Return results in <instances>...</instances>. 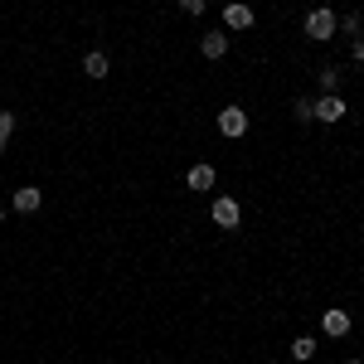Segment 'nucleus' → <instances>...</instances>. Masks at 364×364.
I'll return each mask as SVG.
<instances>
[{"mask_svg":"<svg viewBox=\"0 0 364 364\" xmlns=\"http://www.w3.org/2000/svg\"><path fill=\"white\" fill-rule=\"evenodd\" d=\"M336 29H340V20L321 5V10H311L306 15V39L311 44H326V39H336Z\"/></svg>","mask_w":364,"mask_h":364,"instance_id":"1","label":"nucleus"},{"mask_svg":"<svg viewBox=\"0 0 364 364\" xmlns=\"http://www.w3.org/2000/svg\"><path fill=\"white\" fill-rule=\"evenodd\" d=\"M345 112H350V102H345L340 92H321V97H311V117H316V122H340Z\"/></svg>","mask_w":364,"mask_h":364,"instance_id":"2","label":"nucleus"},{"mask_svg":"<svg viewBox=\"0 0 364 364\" xmlns=\"http://www.w3.org/2000/svg\"><path fill=\"white\" fill-rule=\"evenodd\" d=\"M209 219L219 228H238V219H243V209H238V199L233 195H219L214 204H209Z\"/></svg>","mask_w":364,"mask_h":364,"instance_id":"3","label":"nucleus"},{"mask_svg":"<svg viewBox=\"0 0 364 364\" xmlns=\"http://www.w3.org/2000/svg\"><path fill=\"white\" fill-rule=\"evenodd\" d=\"M219 132H224L228 141L248 136V112H243V107H219Z\"/></svg>","mask_w":364,"mask_h":364,"instance_id":"4","label":"nucleus"},{"mask_svg":"<svg viewBox=\"0 0 364 364\" xmlns=\"http://www.w3.org/2000/svg\"><path fill=\"white\" fill-rule=\"evenodd\" d=\"M252 5H243V0H228L224 5V29H252Z\"/></svg>","mask_w":364,"mask_h":364,"instance_id":"5","label":"nucleus"},{"mask_svg":"<svg viewBox=\"0 0 364 364\" xmlns=\"http://www.w3.org/2000/svg\"><path fill=\"white\" fill-rule=\"evenodd\" d=\"M214 180H219V170L209 166V161H199V166H190V175H185V185H190L195 195H204V190H214Z\"/></svg>","mask_w":364,"mask_h":364,"instance_id":"6","label":"nucleus"},{"mask_svg":"<svg viewBox=\"0 0 364 364\" xmlns=\"http://www.w3.org/2000/svg\"><path fill=\"white\" fill-rule=\"evenodd\" d=\"M321 331H326V336H350V311L331 306L326 316H321Z\"/></svg>","mask_w":364,"mask_h":364,"instance_id":"7","label":"nucleus"},{"mask_svg":"<svg viewBox=\"0 0 364 364\" xmlns=\"http://www.w3.org/2000/svg\"><path fill=\"white\" fill-rule=\"evenodd\" d=\"M39 204H44L39 185H20L15 190V214H39Z\"/></svg>","mask_w":364,"mask_h":364,"instance_id":"8","label":"nucleus"},{"mask_svg":"<svg viewBox=\"0 0 364 364\" xmlns=\"http://www.w3.org/2000/svg\"><path fill=\"white\" fill-rule=\"evenodd\" d=\"M199 54H204V58H224L228 54V34H224V29H209V34L199 39Z\"/></svg>","mask_w":364,"mask_h":364,"instance_id":"9","label":"nucleus"},{"mask_svg":"<svg viewBox=\"0 0 364 364\" xmlns=\"http://www.w3.org/2000/svg\"><path fill=\"white\" fill-rule=\"evenodd\" d=\"M83 73L87 78H107V73H112V58L102 54V49H87L83 54Z\"/></svg>","mask_w":364,"mask_h":364,"instance_id":"10","label":"nucleus"},{"mask_svg":"<svg viewBox=\"0 0 364 364\" xmlns=\"http://www.w3.org/2000/svg\"><path fill=\"white\" fill-rule=\"evenodd\" d=\"M340 78H345V73H340L336 63H326V68H321V78H316V83H321V92H340Z\"/></svg>","mask_w":364,"mask_h":364,"instance_id":"11","label":"nucleus"},{"mask_svg":"<svg viewBox=\"0 0 364 364\" xmlns=\"http://www.w3.org/2000/svg\"><path fill=\"white\" fill-rule=\"evenodd\" d=\"M311 355H316V340H311V336H296V340H291V360H301V364H306Z\"/></svg>","mask_w":364,"mask_h":364,"instance_id":"12","label":"nucleus"},{"mask_svg":"<svg viewBox=\"0 0 364 364\" xmlns=\"http://www.w3.org/2000/svg\"><path fill=\"white\" fill-rule=\"evenodd\" d=\"M10 136H15V112H5V107H0V151L10 146Z\"/></svg>","mask_w":364,"mask_h":364,"instance_id":"13","label":"nucleus"},{"mask_svg":"<svg viewBox=\"0 0 364 364\" xmlns=\"http://www.w3.org/2000/svg\"><path fill=\"white\" fill-rule=\"evenodd\" d=\"M360 10H350V15H345V20H340V29H345V34H350V39H360Z\"/></svg>","mask_w":364,"mask_h":364,"instance_id":"14","label":"nucleus"},{"mask_svg":"<svg viewBox=\"0 0 364 364\" xmlns=\"http://www.w3.org/2000/svg\"><path fill=\"white\" fill-rule=\"evenodd\" d=\"M291 117H296V122H311V97H296V102H291Z\"/></svg>","mask_w":364,"mask_h":364,"instance_id":"15","label":"nucleus"},{"mask_svg":"<svg viewBox=\"0 0 364 364\" xmlns=\"http://www.w3.org/2000/svg\"><path fill=\"white\" fill-rule=\"evenodd\" d=\"M180 10H185V15H195V20H199V15L209 10V0H180Z\"/></svg>","mask_w":364,"mask_h":364,"instance_id":"16","label":"nucleus"},{"mask_svg":"<svg viewBox=\"0 0 364 364\" xmlns=\"http://www.w3.org/2000/svg\"><path fill=\"white\" fill-rule=\"evenodd\" d=\"M350 58H355V63L364 68V39H355V49H350Z\"/></svg>","mask_w":364,"mask_h":364,"instance_id":"17","label":"nucleus"},{"mask_svg":"<svg viewBox=\"0 0 364 364\" xmlns=\"http://www.w3.org/2000/svg\"><path fill=\"white\" fill-rule=\"evenodd\" d=\"M345 364H364V360H345Z\"/></svg>","mask_w":364,"mask_h":364,"instance_id":"18","label":"nucleus"},{"mask_svg":"<svg viewBox=\"0 0 364 364\" xmlns=\"http://www.w3.org/2000/svg\"><path fill=\"white\" fill-rule=\"evenodd\" d=\"M0 224H5V209H0Z\"/></svg>","mask_w":364,"mask_h":364,"instance_id":"19","label":"nucleus"}]
</instances>
